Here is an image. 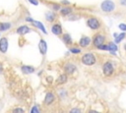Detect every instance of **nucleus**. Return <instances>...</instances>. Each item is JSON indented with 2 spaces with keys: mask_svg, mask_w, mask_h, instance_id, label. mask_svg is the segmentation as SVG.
<instances>
[{
  "mask_svg": "<svg viewBox=\"0 0 126 113\" xmlns=\"http://www.w3.org/2000/svg\"><path fill=\"white\" fill-rule=\"evenodd\" d=\"M125 36H126V33H125V32H122V33H120L119 35H116V36H115V42H116V43H119L122 39L125 38Z\"/></svg>",
  "mask_w": 126,
  "mask_h": 113,
  "instance_id": "obj_19",
  "label": "nucleus"
},
{
  "mask_svg": "<svg viewBox=\"0 0 126 113\" xmlns=\"http://www.w3.org/2000/svg\"><path fill=\"white\" fill-rule=\"evenodd\" d=\"M11 28V24L9 23H0V31H6Z\"/></svg>",
  "mask_w": 126,
  "mask_h": 113,
  "instance_id": "obj_16",
  "label": "nucleus"
},
{
  "mask_svg": "<svg viewBox=\"0 0 126 113\" xmlns=\"http://www.w3.org/2000/svg\"><path fill=\"white\" fill-rule=\"evenodd\" d=\"M119 2H120V5L126 6V0H119Z\"/></svg>",
  "mask_w": 126,
  "mask_h": 113,
  "instance_id": "obj_27",
  "label": "nucleus"
},
{
  "mask_svg": "<svg viewBox=\"0 0 126 113\" xmlns=\"http://www.w3.org/2000/svg\"><path fill=\"white\" fill-rule=\"evenodd\" d=\"M119 28L121 30H126V25L125 24H120L119 25Z\"/></svg>",
  "mask_w": 126,
  "mask_h": 113,
  "instance_id": "obj_25",
  "label": "nucleus"
},
{
  "mask_svg": "<svg viewBox=\"0 0 126 113\" xmlns=\"http://www.w3.org/2000/svg\"><path fill=\"white\" fill-rule=\"evenodd\" d=\"M53 8H54V9H60L59 5H54V6H53Z\"/></svg>",
  "mask_w": 126,
  "mask_h": 113,
  "instance_id": "obj_31",
  "label": "nucleus"
},
{
  "mask_svg": "<svg viewBox=\"0 0 126 113\" xmlns=\"http://www.w3.org/2000/svg\"><path fill=\"white\" fill-rule=\"evenodd\" d=\"M45 17H46V20H47L48 22H52V21H54V19H55V15H54V13H52V12H47L46 15H45Z\"/></svg>",
  "mask_w": 126,
  "mask_h": 113,
  "instance_id": "obj_18",
  "label": "nucleus"
},
{
  "mask_svg": "<svg viewBox=\"0 0 126 113\" xmlns=\"http://www.w3.org/2000/svg\"><path fill=\"white\" fill-rule=\"evenodd\" d=\"M113 70H114V68L110 62H105L102 66V72H103L104 76H107V77L111 76L113 73Z\"/></svg>",
  "mask_w": 126,
  "mask_h": 113,
  "instance_id": "obj_4",
  "label": "nucleus"
},
{
  "mask_svg": "<svg viewBox=\"0 0 126 113\" xmlns=\"http://www.w3.org/2000/svg\"><path fill=\"white\" fill-rule=\"evenodd\" d=\"M71 112H80V110L79 109H72Z\"/></svg>",
  "mask_w": 126,
  "mask_h": 113,
  "instance_id": "obj_30",
  "label": "nucleus"
},
{
  "mask_svg": "<svg viewBox=\"0 0 126 113\" xmlns=\"http://www.w3.org/2000/svg\"><path fill=\"white\" fill-rule=\"evenodd\" d=\"M70 51H71L72 53H74V54H78V53H80V52H81L80 48H76V47L71 48V49H70Z\"/></svg>",
  "mask_w": 126,
  "mask_h": 113,
  "instance_id": "obj_22",
  "label": "nucleus"
},
{
  "mask_svg": "<svg viewBox=\"0 0 126 113\" xmlns=\"http://www.w3.org/2000/svg\"><path fill=\"white\" fill-rule=\"evenodd\" d=\"M71 12H72V9H71V8H63V9L61 10V14H62L63 16H66V15L70 14Z\"/></svg>",
  "mask_w": 126,
  "mask_h": 113,
  "instance_id": "obj_21",
  "label": "nucleus"
},
{
  "mask_svg": "<svg viewBox=\"0 0 126 113\" xmlns=\"http://www.w3.org/2000/svg\"><path fill=\"white\" fill-rule=\"evenodd\" d=\"M63 4H65V5L67 4V5H68V4H69V2H68V1H63Z\"/></svg>",
  "mask_w": 126,
  "mask_h": 113,
  "instance_id": "obj_32",
  "label": "nucleus"
},
{
  "mask_svg": "<svg viewBox=\"0 0 126 113\" xmlns=\"http://www.w3.org/2000/svg\"><path fill=\"white\" fill-rule=\"evenodd\" d=\"M91 38L89 37V36H83L81 39H80V42H79V44H80V46H82V47H87V46H89L90 44H91Z\"/></svg>",
  "mask_w": 126,
  "mask_h": 113,
  "instance_id": "obj_9",
  "label": "nucleus"
},
{
  "mask_svg": "<svg viewBox=\"0 0 126 113\" xmlns=\"http://www.w3.org/2000/svg\"><path fill=\"white\" fill-rule=\"evenodd\" d=\"M63 41H64L66 44H71V43H72V38H71L70 34L65 33V34L63 35Z\"/></svg>",
  "mask_w": 126,
  "mask_h": 113,
  "instance_id": "obj_17",
  "label": "nucleus"
},
{
  "mask_svg": "<svg viewBox=\"0 0 126 113\" xmlns=\"http://www.w3.org/2000/svg\"><path fill=\"white\" fill-rule=\"evenodd\" d=\"M51 31H52L55 35L61 34V33H62V27H61V25H60V24H55V25H53L52 28H51Z\"/></svg>",
  "mask_w": 126,
  "mask_h": 113,
  "instance_id": "obj_8",
  "label": "nucleus"
},
{
  "mask_svg": "<svg viewBox=\"0 0 126 113\" xmlns=\"http://www.w3.org/2000/svg\"><path fill=\"white\" fill-rule=\"evenodd\" d=\"M87 24H88V27L91 28L92 29H97L100 28V23L96 18H90L87 21Z\"/></svg>",
  "mask_w": 126,
  "mask_h": 113,
  "instance_id": "obj_3",
  "label": "nucleus"
},
{
  "mask_svg": "<svg viewBox=\"0 0 126 113\" xmlns=\"http://www.w3.org/2000/svg\"><path fill=\"white\" fill-rule=\"evenodd\" d=\"M81 61H82L83 64L91 66V65H94L95 63V56L93 53H86L82 56Z\"/></svg>",
  "mask_w": 126,
  "mask_h": 113,
  "instance_id": "obj_2",
  "label": "nucleus"
},
{
  "mask_svg": "<svg viewBox=\"0 0 126 113\" xmlns=\"http://www.w3.org/2000/svg\"><path fill=\"white\" fill-rule=\"evenodd\" d=\"M108 50L111 51L112 53H114L115 51H117V46H116V44H114L113 42H110V43L108 44Z\"/></svg>",
  "mask_w": 126,
  "mask_h": 113,
  "instance_id": "obj_20",
  "label": "nucleus"
},
{
  "mask_svg": "<svg viewBox=\"0 0 126 113\" xmlns=\"http://www.w3.org/2000/svg\"><path fill=\"white\" fill-rule=\"evenodd\" d=\"M31 112H32V113H38V112H39V109H38L37 106H33V107L32 108V110H31Z\"/></svg>",
  "mask_w": 126,
  "mask_h": 113,
  "instance_id": "obj_23",
  "label": "nucleus"
},
{
  "mask_svg": "<svg viewBox=\"0 0 126 113\" xmlns=\"http://www.w3.org/2000/svg\"><path fill=\"white\" fill-rule=\"evenodd\" d=\"M30 3H32V5H38V1L37 0H29Z\"/></svg>",
  "mask_w": 126,
  "mask_h": 113,
  "instance_id": "obj_26",
  "label": "nucleus"
},
{
  "mask_svg": "<svg viewBox=\"0 0 126 113\" xmlns=\"http://www.w3.org/2000/svg\"><path fill=\"white\" fill-rule=\"evenodd\" d=\"M8 49V39L6 37H2L0 39V51L2 53H6Z\"/></svg>",
  "mask_w": 126,
  "mask_h": 113,
  "instance_id": "obj_6",
  "label": "nucleus"
},
{
  "mask_svg": "<svg viewBox=\"0 0 126 113\" xmlns=\"http://www.w3.org/2000/svg\"><path fill=\"white\" fill-rule=\"evenodd\" d=\"M38 48H39V50H40V53L41 54H45L46 53V51H47V45H46V41L44 40V39H41L40 41H39V44H38Z\"/></svg>",
  "mask_w": 126,
  "mask_h": 113,
  "instance_id": "obj_11",
  "label": "nucleus"
},
{
  "mask_svg": "<svg viewBox=\"0 0 126 113\" xmlns=\"http://www.w3.org/2000/svg\"><path fill=\"white\" fill-rule=\"evenodd\" d=\"M22 72L24 73V74H32V73H33L34 72V68L33 67H32V66H22Z\"/></svg>",
  "mask_w": 126,
  "mask_h": 113,
  "instance_id": "obj_13",
  "label": "nucleus"
},
{
  "mask_svg": "<svg viewBox=\"0 0 126 113\" xmlns=\"http://www.w3.org/2000/svg\"><path fill=\"white\" fill-rule=\"evenodd\" d=\"M67 80H68V78H67V75L66 74H62V75H60L59 77H58V79H57V83L58 84H65L66 82H67Z\"/></svg>",
  "mask_w": 126,
  "mask_h": 113,
  "instance_id": "obj_15",
  "label": "nucleus"
},
{
  "mask_svg": "<svg viewBox=\"0 0 126 113\" xmlns=\"http://www.w3.org/2000/svg\"><path fill=\"white\" fill-rule=\"evenodd\" d=\"M26 21H27V22H32V23L33 22V20H32V18H30V17H29V18H27V19H26Z\"/></svg>",
  "mask_w": 126,
  "mask_h": 113,
  "instance_id": "obj_29",
  "label": "nucleus"
},
{
  "mask_svg": "<svg viewBox=\"0 0 126 113\" xmlns=\"http://www.w3.org/2000/svg\"><path fill=\"white\" fill-rule=\"evenodd\" d=\"M98 49H102V50H108V45H104V44H101L97 47Z\"/></svg>",
  "mask_w": 126,
  "mask_h": 113,
  "instance_id": "obj_24",
  "label": "nucleus"
},
{
  "mask_svg": "<svg viewBox=\"0 0 126 113\" xmlns=\"http://www.w3.org/2000/svg\"><path fill=\"white\" fill-rule=\"evenodd\" d=\"M30 30H31V29H30L29 27H27V26H21V27H19V28H17V33H18V34H21V35H25V34H27Z\"/></svg>",
  "mask_w": 126,
  "mask_h": 113,
  "instance_id": "obj_10",
  "label": "nucleus"
},
{
  "mask_svg": "<svg viewBox=\"0 0 126 113\" xmlns=\"http://www.w3.org/2000/svg\"><path fill=\"white\" fill-rule=\"evenodd\" d=\"M100 8L103 12L105 13H111L112 11H114L115 9V4L111 1V0H104L101 4H100Z\"/></svg>",
  "mask_w": 126,
  "mask_h": 113,
  "instance_id": "obj_1",
  "label": "nucleus"
},
{
  "mask_svg": "<svg viewBox=\"0 0 126 113\" xmlns=\"http://www.w3.org/2000/svg\"><path fill=\"white\" fill-rule=\"evenodd\" d=\"M54 99H55V95H54V93H52V92H47L46 94H45V98H44V103L45 104H51L53 101H54Z\"/></svg>",
  "mask_w": 126,
  "mask_h": 113,
  "instance_id": "obj_7",
  "label": "nucleus"
},
{
  "mask_svg": "<svg viewBox=\"0 0 126 113\" xmlns=\"http://www.w3.org/2000/svg\"><path fill=\"white\" fill-rule=\"evenodd\" d=\"M14 111L15 112H24V109H22V108H16V109H14Z\"/></svg>",
  "mask_w": 126,
  "mask_h": 113,
  "instance_id": "obj_28",
  "label": "nucleus"
},
{
  "mask_svg": "<svg viewBox=\"0 0 126 113\" xmlns=\"http://www.w3.org/2000/svg\"><path fill=\"white\" fill-rule=\"evenodd\" d=\"M64 70H65V72H66L67 74H72V73L76 70V67H75V65L69 63V64H66V65H65Z\"/></svg>",
  "mask_w": 126,
  "mask_h": 113,
  "instance_id": "obj_12",
  "label": "nucleus"
},
{
  "mask_svg": "<svg viewBox=\"0 0 126 113\" xmlns=\"http://www.w3.org/2000/svg\"><path fill=\"white\" fill-rule=\"evenodd\" d=\"M32 24H33V25H34V26H35L37 28H39L41 31H43L45 34L47 33V31H46V29H45L44 26H43V25H42L40 22H37V21H33V22H32Z\"/></svg>",
  "mask_w": 126,
  "mask_h": 113,
  "instance_id": "obj_14",
  "label": "nucleus"
},
{
  "mask_svg": "<svg viewBox=\"0 0 126 113\" xmlns=\"http://www.w3.org/2000/svg\"><path fill=\"white\" fill-rule=\"evenodd\" d=\"M103 42H104V36L101 34H96L93 40V43L95 47H98L99 45L103 44Z\"/></svg>",
  "mask_w": 126,
  "mask_h": 113,
  "instance_id": "obj_5",
  "label": "nucleus"
}]
</instances>
